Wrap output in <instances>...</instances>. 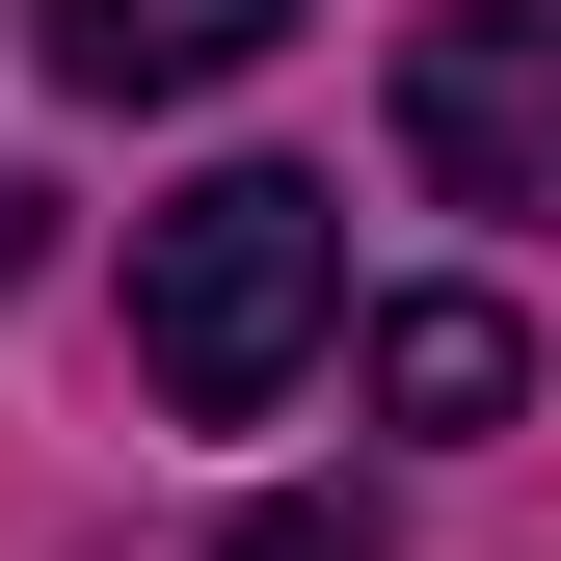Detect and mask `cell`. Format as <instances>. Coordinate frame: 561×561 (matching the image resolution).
Wrapping results in <instances>:
<instances>
[{
	"instance_id": "6da1fadb",
	"label": "cell",
	"mask_w": 561,
	"mask_h": 561,
	"mask_svg": "<svg viewBox=\"0 0 561 561\" xmlns=\"http://www.w3.org/2000/svg\"><path fill=\"white\" fill-rule=\"evenodd\" d=\"M321 321H347V187L215 161V187L134 215V375H161L187 428H267V401L321 375Z\"/></svg>"
},
{
	"instance_id": "7a4b0ae2",
	"label": "cell",
	"mask_w": 561,
	"mask_h": 561,
	"mask_svg": "<svg viewBox=\"0 0 561 561\" xmlns=\"http://www.w3.org/2000/svg\"><path fill=\"white\" fill-rule=\"evenodd\" d=\"M401 161L455 215H561V0H428L401 27Z\"/></svg>"
},
{
	"instance_id": "3957f363",
	"label": "cell",
	"mask_w": 561,
	"mask_h": 561,
	"mask_svg": "<svg viewBox=\"0 0 561 561\" xmlns=\"http://www.w3.org/2000/svg\"><path fill=\"white\" fill-rule=\"evenodd\" d=\"M27 27H54V81H81V107H187V81H241L295 0H27Z\"/></svg>"
},
{
	"instance_id": "8992f818",
	"label": "cell",
	"mask_w": 561,
	"mask_h": 561,
	"mask_svg": "<svg viewBox=\"0 0 561 561\" xmlns=\"http://www.w3.org/2000/svg\"><path fill=\"white\" fill-rule=\"evenodd\" d=\"M0 295H27V187H0Z\"/></svg>"
},
{
	"instance_id": "5b68a950",
	"label": "cell",
	"mask_w": 561,
	"mask_h": 561,
	"mask_svg": "<svg viewBox=\"0 0 561 561\" xmlns=\"http://www.w3.org/2000/svg\"><path fill=\"white\" fill-rule=\"evenodd\" d=\"M241 561H375V508H267V535H241Z\"/></svg>"
},
{
	"instance_id": "277c9868",
	"label": "cell",
	"mask_w": 561,
	"mask_h": 561,
	"mask_svg": "<svg viewBox=\"0 0 561 561\" xmlns=\"http://www.w3.org/2000/svg\"><path fill=\"white\" fill-rule=\"evenodd\" d=\"M375 401H401V428H508V401H535V321L508 295H401L375 321Z\"/></svg>"
}]
</instances>
